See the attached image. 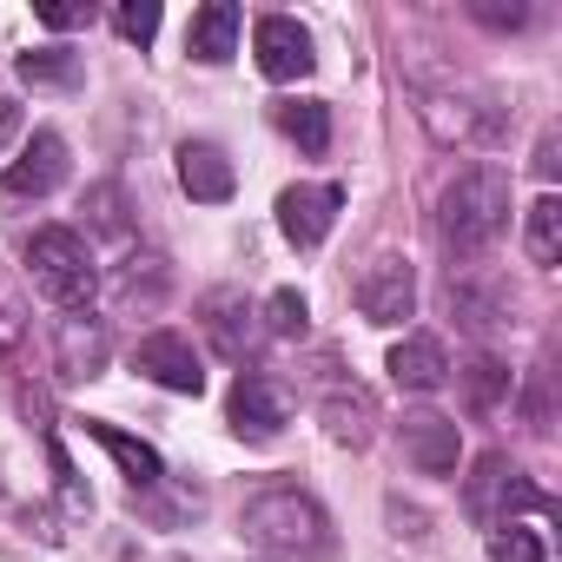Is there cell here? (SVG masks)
<instances>
[{
    "instance_id": "cell-1",
    "label": "cell",
    "mask_w": 562,
    "mask_h": 562,
    "mask_svg": "<svg viewBox=\"0 0 562 562\" xmlns=\"http://www.w3.org/2000/svg\"><path fill=\"white\" fill-rule=\"evenodd\" d=\"M238 536L265 562H331L338 555V529L325 503L299 483H258L238 509Z\"/></svg>"
},
{
    "instance_id": "cell-2",
    "label": "cell",
    "mask_w": 562,
    "mask_h": 562,
    "mask_svg": "<svg viewBox=\"0 0 562 562\" xmlns=\"http://www.w3.org/2000/svg\"><path fill=\"white\" fill-rule=\"evenodd\" d=\"M509 232V172L503 166H463L437 199V238L450 258H476Z\"/></svg>"
},
{
    "instance_id": "cell-3",
    "label": "cell",
    "mask_w": 562,
    "mask_h": 562,
    "mask_svg": "<svg viewBox=\"0 0 562 562\" xmlns=\"http://www.w3.org/2000/svg\"><path fill=\"white\" fill-rule=\"evenodd\" d=\"M417 113H424V126L443 139V146H470V153H490V146H503L509 139V106L490 93V87H476V80H443V87H424L417 80Z\"/></svg>"
},
{
    "instance_id": "cell-4",
    "label": "cell",
    "mask_w": 562,
    "mask_h": 562,
    "mask_svg": "<svg viewBox=\"0 0 562 562\" xmlns=\"http://www.w3.org/2000/svg\"><path fill=\"white\" fill-rule=\"evenodd\" d=\"M27 271H34V285L60 312H87L93 292H100V258H93V245L74 225H41L27 238Z\"/></svg>"
},
{
    "instance_id": "cell-5",
    "label": "cell",
    "mask_w": 562,
    "mask_h": 562,
    "mask_svg": "<svg viewBox=\"0 0 562 562\" xmlns=\"http://www.w3.org/2000/svg\"><path fill=\"white\" fill-rule=\"evenodd\" d=\"M463 509H470L483 529H503V522H516L522 509L549 516V496L536 490V476H529L522 463H509L503 450H490V457H476V470L463 476Z\"/></svg>"
},
{
    "instance_id": "cell-6",
    "label": "cell",
    "mask_w": 562,
    "mask_h": 562,
    "mask_svg": "<svg viewBox=\"0 0 562 562\" xmlns=\"http://www.w3.org/2000/svg\"><path fill=\"white\" fill-rule=\"evenodd\" d=\"M199 331H205V345H212L225 364H245V371H251V351H258V338H265L258 305H251L245 292H232V285H218V292L199 299Z\"/></svg>"
},
{
    "instance_id": "cell-7",
    "label": "cell",
    "mask_w": 562,
    "mask_h": 562,
    "mask_svg": "<svg viewBox=\"0 0 562 562\" xmlns=\"http://www.w3.org/2000/svg\"><path fill=\"white\" fill-rule=\"evenodd\" d=\"M338 212H345V186H331V179H305V186L278 192V232H285L299 251H318L331 238Z\"/></svg>"
},
{
    "instance_id": "cell-8",
    "label": "cell",
    "mask_w": 562,
    "mask_h": 562,
    "mask_svg": "<svg viewBox=\"0 0 562 562\" xmlns=\"http://www.w3.org/2000/svg\"><path fill=\"white\" fill-rule=\"evenodd\" d=\"M318 424L338 450H371L378 437V397L358 378H318Z\"/></svg>"
},
{
    "instance_id": "cell-9",
    "label": "cell",
    "mask_w": 562,
    "mask_h": 562,
    "mask_svg": "<svg viewBox=\"0 0 562 562\" xmlns=\"http://www.w3.org/2000/svg\"><path fill=\"white\" fill-rule=\"evenodd\" d=\"M358 312L371 325H384V331H397L417 312V271H411V258L384 251V258L364 265V278H358Z\"/></svg>"
},
{
    "instance_id": "cell-10",
    "label": "cell",
    "mask_w": 562,
    "mask_h": 562,
    "mask_svg": "<svg viewBox=\"0 0 562 562\" xmlns=\"http://www.w3.org/2000/svg\"><path fill=\"white\" fill-rule=\"evenodd\" d=\"M225 424H232L245 443H271L278 430L292 424V397L278 391L265 371H238V384H232V397H225Z\"/></svg>"
},
{
    "instance_id": "cell-11",
    "label": "cell",
    "mask_w": 562,
    "mask_h": 562,
    "mask_svg": "<svg viewBox=\"0 0 562 562\" xmlns=\"http://www.w3.org/2000/svg\"><path fill=\"white\" fill-rule=\"evenodd\" d=\"M133 371L153 378V384L172 391V397H199V391H205V364H199V351H192L186 331H146V338L133 345Z\"/></svg>"
},
{
    "instance_id": "cell-12",
    "label": "cell",
    "mask_w": 562,
    "mask_h": 562,
    "mask_svg": "<svg viewBox=\"0 0 562 562\" xmlns=\"http://www.w3.org/2000/svg\"><path fill=\"white\" fill-rule=\"evenodd\" d=\"M397 443H404V463L417 476H457V463H463V430L443 411H411L397 424Z\"/></svg>"
},
{
    "instance_id": "cell-13",
    "label": "cell",
    "mask_w": 562,
    "mask_h": 562,
    "mask_svg": "<svg viewBox=\"0 0 562 562\" xmlns=\"http://www.w3.org/2000/svg\"><path fill=\"white\" fill-rule=\"evenodd\" d=\"M251 54H258V74L278 80V87H292V80H305V74L318 67L312 34H305L292 14H265V21L251 27Z\"/></svg>"
},
{
    "instance_id": "cell-14",
    "label": "cell",
    "mask_w": 562,
    "mask_h": 562,
    "mask_svg": "<svg viewBox=\"0 0 562 562\" xmlns=\"http://www.w3.org/2000/svg\"><path fill=\"white\" fill-rule=\"evenodd\" d=\"M443 312H450L463 331L490 338V331H503V325L516 318V299H509L503 285H490V278H476V271H450V285H443Z\"/></svg>"
},
{
    "instance_id": "cell-15",
    "label": "cell",
    "mask_w": 562,
    "mask_h": 562,
    "mask_svg": "<svg viewBox=\"0 0 562 562\" xmlns=\"http://www.w3.org/2000/svg\"><path fill=\"white\" fill-rule=\"evenodd\" d=\"M54 358H60V378L93 384V378L106 371V358H113V331H106V318H93V312H67V318L54 325Z\"/></svg>"
},
{
    "instance_id": "cell-16",
    "label": "cell",
    "mask_w": 562,
    "mask_h": 562,
    "mask_svg": "<svg viewBox=\"0 0 562 562\" xmlns=\"http://www.w3.org/2000/svg\"><path fill=\"white\" fill-rule=\"evenodd\" d=\"M67 186V139L60 133H34L21 146V159L0 172V199H47Z\"/></svg>"
},
{
    "instance_id": "cell-17",
    "label": "cell",
    "mask_w": 562,
    "mask_h": 562,
    "mask_svg": "<svg viewBox=\"0 0 562 562\" xmlns=\"http://www.w3.org/2000/svg\"><path fill=\"white\" fill-rule=\"evenodd\" d=\"M166 299H172V265L159 251L120 258V271H113V312L120 318H153V312H166Z\"/></svg>"
},
{
    "instance_id": "cell-18",
    "label": "cell",
    "mask_w": 562,
    "mask_h": 562,
    "mask_svg": "<svg viewBox=\"0 0 562 562\" xmlns=\"http://www.w3.org/2000/svg\"><path fill=\"white\" fill-rule=\"evenodd\" d=\"M391 384L397 391H417V397H430V391H443L450 384V351H443V338H430V331H404L397 345H391Z\"/></svg>"
},
{
    "instance_id": "cell-19",
    "label": "cell",
    "mask_w": 562,
    "mask_h": 562,
    "mask_svg": "<svg viewBox=\"0 0 562 562\" xmlns=\"http://www.w3.org/2000/svg\"><path fill=\"white\" fill-rule=\"evenodd\" d=\"M179 186H186V199H199V205H225L232 186H238V172H232V159H225L212 139H186V146H179Z\"/></svg>"
},
{
    "instance_id": "cell-20",
    "label": "cell",
    "mask_w": 562,
    "mask_h": 562,
    "mask_svg": "<svg viewBox=\"0 0 562 562\" xmlns=\"http://www.w3.org/2000/svg\"><path fill=\"white\" fill-rule=\"evenodd\" d=\"M87 437L126 470V483H133V496H146L153 483H166V463H159V450L153 443H139V437H126L120 424H100V417H87Z\"/></svg>"
},
{
    "instance_id": "cell-21",
    "label": "cell",
    "mask_w": 562,
    "mask_h": 562,
    "mask_svg": "<svg viewBox=\"0 0 562 562\" xmlns=\"http://www.w3.org/2000/svg\"><path fill=\"white\" fill-rule=\"evenodd\" d=\"M238 27H245V14L232 8V0H212V8H199L192 27H186V54L205 60V67H218V60L238 54Z\"/></svg>"
},
{
    "instance_id": "cell-22",
    "label": "cell",
    "mask_w": 562,
    "mask_h": 562,
    "mask_svg": "<svg viewBox=\"0 0 562 562\" xmlns=\"http://www.w3.org/2000/svg\"><path fill=\"white\" fill-rule=\"evenodd\" d=\"M457 378H463V397H470V411H476V417H490V411H503V404L516 397L509 364H503V358H490V351H476Z\"/></svg>"
},
{
    "instance_id": "cell-23",
    "label": "cell",
    "mask_w": 562,
    "mask_h": 562,
    "mask_svg": "<svg viewBox=\"0 0 562 562\" xmlns=\"http://www.w3.org/2000/svg\"><path fill=\"white\" fill-rule=\"evenodd\" d=\"M278 126H285V139L299 153H312V159L331 153V106L325 100H285V106H278Z\"/></svg>"
},
{
    "instance_id": "cell-24",
    "label": "cell",
    "mask_w": 562,
    "mask_h": 562,
    "mask_svg": "<svg viewBox=\"0 0 562 562\" xmlns=\"http://www.w3.org/2000/svg\"><path fill=\"white\" fill-rule=\"evenodd\" d=\"M522 251H529V265H555L562 258V199L555 192H542L536 205H529V218H522Z\"/></svg>"
},
{
    "instance_id": "cell-25",
    "label": "cell",
    "mask_w": 562,
    "mask_h": 562,
    "mask_svg": "<svg viewBox=\"0 0 562 562\" xmlns=\"http://www.w3.org/2000/svg\"><path fill=\"white\" fill-rule=\"evenodd\" d=\"M21 80L27 87H80L87 60L74 47H34V54H21Z\"/></svg>"
},
{
    "instance_id": "cell-26",
    "label": "cell",
    "mask_w": 562,
    "mask_h": 562,
    "mask_svg": "<svg viewBox=\"0 0 562 562\" xmlns=\"http://www.w3.org/2000/svg\"><path fill=\"white\" fill-rule=\"evenodd\" d=\"M258 325H265V338H305V325H312V305H305V292H292V285H278V292L265 299Z\"/></svg>"
},
{
    "instance_id": "cell-27",
    "label": "cell",
    "mask_w": 562,
    "mask_h": 562,
    "mask_svg": "<svg viewBox=\"0 0 562 562\" xmlns=\"http://www.w3.org/2000/svg\"><path fill=\"white\" fill-rule=\"evenodd\" d=\"M80 212H87L93 232H113V238H126V225H133V218H126V192H120L113 179H106V186H87V205H80Z\"/></svg>"
},
{
    "instance_id": "cell-28",
    "label": "cell",
    "mask_w": 562,
    "mask_h": 562,
    "mask_svg": "<svg viewBox=\"0 0 562 562\" xmlns=\"http://www.w3.org/2000/svg\"><path fill=\"white\" fill-rule=\"evenodd\" d=\"M490 562H549V549H542L536 529L503 522V529H490Z\"/></svg>"
},
{
    "instance_id": "cell-29",
    "label": "cell",
    "mask_w": 562,
    "mask_h": 562,
    "mask_svg": "<svg viewBox=\"0 0 562 562\" xmlns=\"http://www.w3.org/2000/svg\"><path fill=\"white\" fill-rule=\"evenodd\" d=\"M113 27H120V41H133V47H153V34H159V0H126V8L113 14Z\"/></svg>"
},
{
    "instance_id": "cell-30",
    "label": "cell",
    "mask_w": 562,
    "mask_h": 562,
    "mask_svg": "<svg viewBox=\"0 0 562 562\" xmlns=\"http://www.w3.org/2000/svg\"><path fill=\"white\" fill-rule=\"evenodd\" d=\"M470 21H483L490 34H516V27H529V8L522 0H509V8L503 0H470Z\"/></svg>"
},
{
    "instance_id": "cell-31",
    "label": "cell",
    "mask_w": 562,
    "mask_h": 562,
    "mask_svg": "<svg viewBox=\"0 0 562 562\" xmlns=\"http://www.w3.org/2000/svg\"><path fill=\"white\" fill-rule=\"evenodd\" d=\"M522 417H529V430H536V437H549V371H542V364L529 371V391H522Z\"/></svg>"
},
{
    "instance_id": "cell-32",
    "label": "cell",
    "mask_w": 562,
    "mask_h": 562,
    "mask_svg": "<svg viewBox=\"0 0 562 562\" xmlns=\"http://www.w3.org/2000/svg\"><path fill=\"white\" fill-rule=\"evenodd\" d=\"M34 21H41V27H54V34H67V27H87V21H93V8H67V0H41V8H34Z\"/></svg>"
},
{
    "instance_id": "cell-33",
    "label": "cell",
    "mask_w": 562,
    "mask_h": 562,
    "mask_svg": "<svg viewBox=\"0 0 562 562\" xmlns=\"http://www.w3.org/2000/svg\"><path fill=\"white\" fill-rule=\"evenodd\" d=\"M21 351V305L0 292V358H14Z\"/></svg>"
},
{
    "instance_id": "cell-34",
    "label": "cell",
    "mask_w": 562,
    "mask_h": 562,
    "mask_svg": "<svg viewBox=\"0 0 562 562\" xmlns=\"http://www.w3.org/2000/svg\"><path fill=\"white\" fill-rule=\"evenodd\" d=\"M555 153H562L555 146V126H542V139H536V179H555V166H562Z\"/></svg>"
},
{
    "instance_id": "cell-35",
    "label": "cell",
    "mask_w": 562,
    "mask_h": 562,
    "mask_svg": "<svg viewBox=\"0 0 562 562\" xmlns=\"http://www.w3.org/2000/svg\"><path fill=\"white\" fill-rule=\"evenodd\" d=\"M14 133H21V106H14L8 93H0V153L14 146Z\"/></svg>"
}]
</instances>
